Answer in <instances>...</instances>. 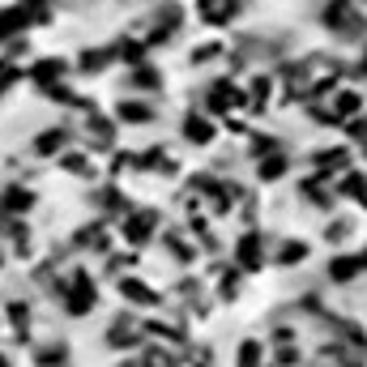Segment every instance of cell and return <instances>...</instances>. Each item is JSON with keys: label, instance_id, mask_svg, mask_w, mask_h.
<instances>
[{"label": "cell", "instance_id": "obj_9", "mask_svg": "<svg viewBox=\"0 0 367 367\" xmlns=\"http://www.w3.org/2000/svg\"><path fill=\"white\" fill-rule=\"evenodd\" d=\"M308 256V243H286L282 248V265H299Z\"/></svg>", "mask_w": 367, "mask_h": 367}, {"label": "cell", "instance_id": "obj_10", "mask_svg": "<svg viewBox=\"0 0 367 367\" xmlns=\"http://www.w3.org/2000/svg\"><path fill=\"white\" fill-rule=\"evenodd\" d=\"M124 295H129L133 303H154V295H150V290H145L141 282H124Z\"/></svg>", "mask_w": 367, "mask_h": 367}, {"label": "cell", "instance_id": "obj_6", "mask_svg": "<svg viewBox=\"0 0 367 367\" xmlns=\"http://www.w3.org/2000/svg\"><path fill=\"white\" fill-rule=\"evenodd\" d=\"M341 192H346L350 201H363V205H367V180H363V176H355V171H350L346 180H341Z\"/></svg>", "mask_w": 367, "mask_h": 367}, {"label": "cell", "instance_id": "obj_15", "mask_svg": "<svg viewBox=\"0 0 367 367\" xmlns=\"http://www.w3.org/2000/svg\"><path fill=\"white\" fill-rule=\"evenodd\" d=\"M355 107H359V94H355V90H346V94L337 99V111H355Z\"/></svg>", "mask_w": 367, "mask_h": 367}, {"label": "cell", "instance_id": "obj_2", "mask_svg": "<svg viewBox=\"0 0 367 367\" xmlns=\"http://www.w3.org/2000/svg\"><path fill=\"white\" fill-rule=\"evenodd\" d=\"M346 21H355V17H350V0H333V5L325 9V26H333L337 35H350Z\"/></svg>", "mask_w": 367, "mask_h": 367}, {"label": "cell", "instance_id": "obj_8", "mask_svg": "<svg viewBox=\"0 0 367 367\" xmlns=\"http://www.w3.org/2000/svg\"><path fill=\"white\" fill-rule=\"evenodd\" d=\"M184 133H188V141H209V137H214V129L205 124V120H188Z\"/></svg>", "mask_w": 367, "mask_h": 367}, {"label": "cell", "instance_id": "obj_18", "mask_svg": "<svg viewBox=\"0 0 367 367\" xmlns=\"http://www.w3.org/2000/svg\"><path fill=\"white\" fill-rule=\"evenodd\" d=\"M0 367H5V359H0Z\"/></svg>", "mask_w": 367, "mask_h": 367}, {"label": "cell", "instance_id": "obj_11", "mask_svg": "<svg viewBox=\"0 0 367 367\" xmlns=\"http://www.w3.org/2000/svg\"><path fill=\"white\" fill-rule=\"evenodd\" d=\"M120 115H124V120H150L154 111L141 107V103H120Z\"/></svg>", "mask_w": 367, "mask_h": 367}, {"label": "cell", "instance_id": "obj_3", "mask_svg": "<svg viewBox=\"0 0 367 367\" xmlns=\"http://www.w3.org/2000/svg\"><path fill=\"white\" fill-rule=\"evenodd\" d=\"M86 308H94V282H86V274H77V290H73V299H68V312L82 316Z\"/></svg>", "mask_w": 367, "mask_h": 367}, {"label": "cell", "instance_id": "obj_7", "mask_svg": "<svg viewBox=\"0 0 367 367\" xmlns=\"http://www.w3.org/2000/svg\"><path fill=\"white\" fill-rule=\"evenodd\" d=\"M239 367H261V346L256 341H243L239 346Z\"/></svg>", "mask_w": 367, "mask_h": 367}, {"label": "cell", "instance_id": "obj_16", "mask_svg": "<svg viewBox=\"0 0 367 367\" xmlns=\"http://www.w3.org/2000/svg\"><path fill=\"white\" fill-rule=\"evenodd\" d=\"M60 359H64V350H60V346H56V350H43V367H56Z\"/></svg>", "mask_w": 367, "mask_h": 367}, {"label": "cell", "instance_id": "obj_17", "mask_svg": "<svg viewBox=\"0 0 367 367\" xmlns=\"http://www.w3.org/2000/svg\"><path fill=\"white\" fill-rule=\"evenodd\" d=\"M350 137H367V120H355V124H350Z\"/></svg>", "mask_w": 367, "mask_h": 367}, {"label": "cell", "instance_id": "obj_14", "mask_svg": "<svg viewBox=\"0 0 367 367\" xmlns=\"http://www.w3.org/2000/svg\"><path fill=\"white\" fill-rule=\"evenodd\" d=\"M60 141H64V133H43V137H39V150H43V154H52Z\"/></svg>", "mask_w": 367, "mask_h": 367}, {"label": "cell", "instance_id": "obj_1", "mask_svg": "<svg viewBox=\"0 0 367 367\" xmlns=\"http://www.w3.org/2000/svg\"><path fill=\"white\" fill-rule=\"evenodd\" d=\"M367 269V252L363 256H337V261H329V278L333 282H350V278H359Z\"/></svg>", "mask_w": 367, "mask_h": 367}, {"label": "cell", "instance_id": "obj_12", "mask_svg": "<svg viewBox=\"0 0 367 367\" xmlns=\"http://www.w3.org/2000/svg\"><path fill=\"white\" fill-rule=\"evenodd\" d=\"M282 171H286V162H282V158L274 154V158H269V162H261V180H278Z\"/></svg>", "mask_w": 367, "mask_h": 367}, {"label": "cell", "instance_id": "obj_4", "mask_svg": "<svg viewBox=\"0 0 367 367\" xmlns=\"http://www.w3.org/2000/svg\"><path fill=\"white\" fill-rule=\"evenodd\" d=\"M261 256H265L261 252V235H243L239 239V265L243 269H261Z\"/></svg>", "mask_w": 367, "mask_h": 367}, {"label": "cell", "instance_id": "obj_13", "mask_svg": "<svg viewBox=\"0 0 367 367\" xmlns=\"http://www.w3.org/2000/svg\"><path fill=\"white\" fill-rule=\"evenodd\" d=\"M145 227H150V214H137L133 223H129V235L133 239H145Z\"/></svg>", "mask_w": 367, "mask_h": 367}, {"label": "cell", "instance_id": "obj_5", "mask_svg": "<svg viewBox=\"0 0 367 367\" xmlns=\"http://www.w3.org/2000/svg\"><path fill=\"white\" fill-rule=\"evenodd\" d=\"M21 26H26V13H21V9H5V13H0V39H9Z\"/></svg>", "mask_w": 367, "mask_h": 367}]
</instances>
